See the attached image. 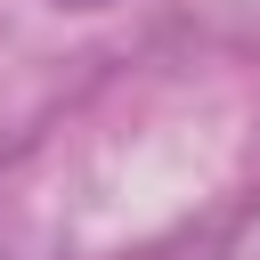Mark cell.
Returning <instances> with one entry per match:
<instances>
[{"instance_id":"obj_1","label":"cell","mask_w":260,"mask_h":260,"mask_svg":"<svg viewBox=\"0 0 260 260\" xmlns=\"http://www.w3.org/2000/svg\"><path fill=\"white\" fill-rule=\"evenodd\" d=\"M57 8H114V0H57Z\"/></svg>"}]
</instances>
